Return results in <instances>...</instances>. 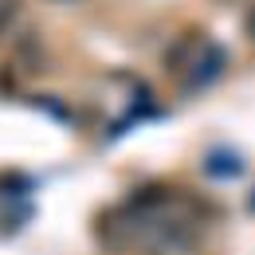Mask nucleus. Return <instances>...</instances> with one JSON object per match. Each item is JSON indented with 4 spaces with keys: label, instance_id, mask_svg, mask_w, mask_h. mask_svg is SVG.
<instances>
[{
    "label": "nucleus",
    "instance_id": "nucleus-1",
    "mask_svg": "<svg viewBox=\"0 0 255 255\" xmlns=\"http://www.w3.org/2000/svg\"><path fill=\"white\" fill-rule=\"evenodd\" d=\"M204 47H208V39H204L200 32H185L173 47H169V51H165V71H173V75H177V71L192 67V63H196V55H200Z\"/></svg>",
    "mask_w": 255,
    "mask_h": 255
},
{
    "label": "nucleus",
    "instance_id": "nucleus-2",
    "mask_svg": "<svg viewBox=\"0 0 255 255\" xmlns=\"http://www.w3.org/2000/svg\"><path fill=\"white\" fill-rule=\"evenodd\" d=\"M12 20H16V0H0V35L8 32Z\"/></svg>",
    "mask_w": 255,
    "mask_h": 255
},
{
    "label": "nucleus",
    "instance_id": "nucleus-3",
    "mask_svg": "<svg viewBox=\"0 0 255 255\" xmlns=\"http://www.w3.org/2000/svg\"><path fill=\"white\" fill-rule=\"evenodd\" d=\"M244 32H248V39L255 43V8L248 12V16H244Z\"/></svg>",
    "mask_w": 255,
    "mask_h": 255
}]
</instances>
